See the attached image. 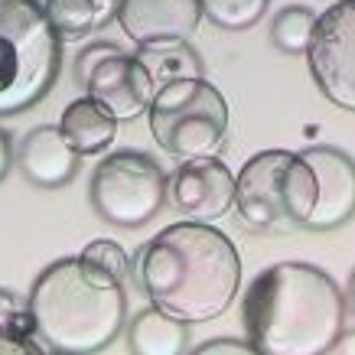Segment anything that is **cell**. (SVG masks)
Wrapping results in <instances>:
<instances>
[{
	"label": "cell",
	"instance_id": "obj_29",
	"mask_svg": "<svg viewBox=\"0 0 355 355\" xmlns=\"http://www.w3.org/2000/svg\"><path fill=\"white\" fill-rule=\"evenodd\" d=\"M53 355H65V352H53Z\"/></svg>",
	"mask_w": 355,
	"mask_h": 355
},
{
	"label": "cell",
	"instance_id": "obj_30",
	"mask_svg": "<svg viewBox=\"0 0 355 355\" xmlns=\"http://www.w3.org/2000/svg\"><path fill=\"white\" fill-rule=\"evenodd\" d=\"M40 3H43V0H40Z\"/></svg>",
	"mask_w": 355,
	"mask_h": 355
},
{
	"label": "cell",
	"instance_id": "obj_18",
	"mask_svg": "<svg viewBox=\"0 0 355 355\" xmlns=\"http://www.w3.org/2000/svg\"><path fill=\"white\" fill-rule=\"evenodd\" d=\"M316 13L310 7H284L270 23V40L280 53H306L316 30Z\"/></svg>",
	"mask_w": 355,
	"mask_h": 355
},
{
	"label": "cell",
	"instance_id": "obj_10",
	"mask_svg": "<svg viewBox=\"0 0 355 355\" xmlns=\"http://www.w3.org/2000/svg\"><path fill=\"white\" fill-rule=\"evenodd\" d=\"M88 98L101 101L118 121H134L144 111H150V101L157 95L147 69L140 65L137 55L111 53L95 65V72L85 82Z\"/></svg>",
	"mask_w": 355,
	"mask_h": 355
},
{
	"label": "cell",
	"instance_id": "obj_14",
	"mask_svg": "<svg viewBox=\"0 0 355 355\" xmlns=\"http://www.w3.org/2000/svg\"><path fill=\"white\" fill-rule=\"evenodd\" d=\"M59 130H62V137L69 140V147L78 157H98V153L108 150L114 144V137H118V118L101 101L85 95V98H76L62 111Z\"/></svg>",
	"mask_w": 355,
	"mask_h": 355
},
{
	"label": "cell",
	"instance_id": "obj_2",
	"mask_svg": "<svg viewBox=\"0 0 355 355\" xmlns=\"http://www.w3.org/2000/svg\"><path fill=\"white\" fill-rule=\"evenodd\" d=\"M345 297L326 270L284 261L245 293V333L261 355H329L345 329Z\"/></svg>",
	"mask_w": 355,
	"mask_h": 355
},
{
	"label": "cell",
	"instance_id": "obj_21",
	"mask_svg": "<svg viewBox=\"0 0 355 355\" xmlns=\"http://www.w3.org/2000/svg\"><path fill=\"white\" fill-rule=\"evenodd\" d=\"M82 258L92 261V264H98V268L105 270V274H111L114 280H128L130 274V261H128V251L118 245V241H92V245L82 251Z\"/></svg>",
	"mask_w": 355,
	"mask_h": 355
},
{
	"label": "cell",
	"instance_id": "obj_8",
	"mask_svg": "<svg viewBox=\"0 0 355 355\" xmlns=\"http://www.w3.org/2000/svg\"><path fill=\"white\" fill-rule=\"evenodd\" d=\"M306 59L316 88L336 108L355 111V0H339L316 20Z\"/></svg>",
	"mask_w": 355,
	"mask_h": 355
},
{
	"label": "cell",
	"instance_id": "obj_12",
	"mask_svg": "<svg viewBox=\"0 0 355 355\" xmlns=\"http://www.w3.org/2000/svg\"><path fill=\"white\" fill-rule=\"evenodd\" d=\"M118 23L137 46L189 40L202 20V0H118Z\"/></svg>",
	"mask_w": 355,
	"mask_h": 355
},
{
	"label": "cell",
	"instance_id": "obj_3",
	"mask_svg": "<svg viewBox=\"0 0 355 355\" xmlns=\"http://www.w3.org/2000/svg\"><path fill=\"white\" fill-rule=\"evenodd\" d=\"M33 333L53 352L95 355L124 329L128 297L124 284L78 258H62L36 277L30 293Z\"/></svg>",
	"mask_w": 355,
	"mask_h": 355
},
{
	"label": "cell",
	"instance_id": "obj_25",
	"mask_svg": "<svg viewBox=\"0 0 355 355\" xmlns=\"http://www.w3.org/2000/svg\"><path fill=\"white\" fill-rule=\"evenodd\" d=\"M10 163H13V147H10V137H7V130L0 128V183L7 180V173H10Z\"/></svg>",
	"mask_w": 355,
	"mask_h": 355
},
{
	"label": "cell",
	"instance_id": "obj_23",
	"mask_svg": "<svg viewBox=\"0 0 355 355\" xmlns=\"http://www.w3.org/2000/svg\"><path fill=\"white\" fill-rule=\"evenodd\" d=\"M189 355H261V352L245 339H212V343L193 349Z\"/></svg>",
	"mask_w": 355,
	"mask_h": 355
},
{
	"label": "cell",
	"instance_id": "obj_24",
	"mask_svg": "<svg viewBox=\"0 0 355 355\" xmlns=\"http://www.w3.org/2000/svg\"><path fill=\"white\" fill-rule=\"evenodd\" d=\"M0 355H46V352L33 336L13 333V336H0Z\"/></svg>",
	"mask_w": 355,
	"mask_h": 355
},
{
	"label": "cell",
	"instance_id": "obj_6",
	"mask_svg": "<svg viewBox=\"0 0 355 355\" xmlns=\"http://www.w3.org/2000/svg\"><path fill=\"white\" fill-rule=\"evenodd\" d=\"M150 130L176 160L216 157L228 137V105L205 78H183L153 95Z\"/></svg>",
	"mask_w": 355,
	"mask_h": 355
},
{
	"label": "cell",
	"instance_id": "obj_16",
	"mask_svg": "<svg viewBox=\"0 0 355 355\" xmlns=\"http://www.w3.org/2000/svg\"><path fill=\"white\" fill-rule=\"evenodd\" d=\"M140 65L147 69L153 88L160 92L163 85L183 82V78H202V59L186 40H173V43H150L140 46L137 53Z\"/></svg>",
	"mask_w": 355,
	"mask_h": 355
},
{
	"label": "cell",
	"instance_id": "obj_7",
	"mask_svg": "<svg viewBox=\"0 0 355 355\" xmlns=\"http://www.w3.org/2000/svg\"><path fill=\"white\" fill-rule=\"evenodd\" d=\"M166 173L140 150L108 153L92 173V205L108 225L140 228L160 212Z\"/></svg>",
	"mask_w": 355,
	"mask_h": 355
},
{
	"label": "cell",
	"instance_id": "obj_5",
	"mask_svg": "<svg viewBox=\"0 0 355 355\" xmlns=\"http://www.w3.org/2000/svg\"><path fill=\"white\" fill-rule=\"evenodd\" d=\"M316 196V173L303 153L264 150L251 157L235 176V212L261 235H287L293 228H306Z\"/></svg>",
	"mask_w": 355,
	"mask_h": 355
},
{
	"label": "cell",
	"instance_id": "obj_13",
	"mask_svg": "<svg viewBox=\"0 0 355 355\" xmlns=\"http://www.w3.org/2000/svg\"><path fill=\"white\" fill-rule=\"evenodd\" d=\"M78 160L82 157L69 147L62 130L49 128V124L33 128L17 150V166H20L23 180H30L40 189H59V186L72 183L78 173Z\"/></svg>",
	"mask_w": 355,
	"mask_h": 355
},
{
	"label": "cell",
	"instance_id": "obj_27",
	"mask_svg": "<svg viewBox=\"0 0 355 355\" xmlns=\"http://www.w3.org/2000/svg\"><path fill=\"white\" fill-rule=\"evenodd\" d=\"M336 349H339V355H355V329H352V333H343V336H339Z\"/></svg>",
	"mask_w": 355,
	"mask_h": 355
},
{
	"label": "cell",
	"instance_id": "obj_9",
	"mask_svg": "<svg viewBox=\"0 0 355 355\" xmlns=\"http://www.w3.org/2000/svg\"><path fill=\"white\" fill-rule=\"evenodd\" d=\"M166 199L189 222H216L235 205V176L216 157L183 160L166 176Z\"/></svg>",
	"mask_w": 355,
	"mask_h": 355
},
{
	"label": "cell",
	"instance_id": "obj_28",
	"mask_svg": "<svg viewBox=\"0 0 355 355\" xmlns=\"http://www.w3.org/2000/svg\"><path fill=\"white\" fill-rule=\"evenodd\" d=\"M345 306L355 313V270H352V277H349V293H345Z\"/></svg>",
	"mask_w": 355,
	"mask_h": 355
},
{
	"label": "cell",
	"instance_id": "obj_17",
	"mask_svg": "<svg viewBox=\"0 0 355 355\" xmlns=\"http://www.w3.org/2000/svg\"><path fill=\"white\" fill-rule=\"evenodd\" d=\"M43 10L53 30L59 33V40H82L98 26H105L92 0H43Z\"/></svg>",
	"mask_w": 355,
	"mask_h": 355
},
{
	"label": "cell",
	"instance_id": "obj_15",
	"mask_svg": "<svg viewBox=\"0 0 355 355\" xmlns=\"http://www.w3.org/2000/svg\"><path fill=\"white\" fill-rule=\"evenodd\" d=\"M186 323L150 306L140 310L128 326L130 355H183L186 352Z\"/></svg>",
	"mask_w": 355,
	"mask_h": 355
},
{
	"label": "cell",
	"instance_id": "obj_22",
	"mask_svg": "<svg viewBox=\"0 0 355 355\" xmlns=\"http://www.w3.org/2000/svg\"><path fill=\"white\" fill-rule=\"evenodd\" d=\"M111 53H118V46L114 43H95V46H88V49H82V55L76 59V82L82 88H85L88 76L95 72V65L101 62V59H108Z\"/></svg>",
	"mask_w": 355,
	"mask_h": 355
},
{
	"label": "cell",
	"instance_id": "obj_26",
	"mask_svg": "<svg viewBox=\"0 0 355 355\" xmlns=\"http://www.w3.org/2000/svg\"><path fill=\"white\" fill-rule=\"evenodd\" d=\"M98 7V13H101V23H108L114 13H118V0H92Z\"/></svg>",
	"mask_w": 355,
	"mask_h": 355
},
{
	"label": "cell",
	"instance_id": "obj_19",
	"mask_svg": "<svg viewBox=\"0 0 355 355\" xmlns=\"http://www.w3.org/2000/svg\"><path fill=\"white\" fill-rule=\"evenodd\" d=\"M270 0H202V17L218 30H248L268 13Z\"/></svg>",
	"mask_w": 355,
	"mask_h": 355
},
{
	"label": "cell",
	"instance_id": "obj_4",
	"mask_svg": "<svg viewBox=\"0 0 355 355\" xmlns=\"http://www.w3.org/2000/svg\"><path fill=\"white\" fill-rule=\"evenodd\" d=\"M62 65V40L40 0H0V118L49 95Z\"/></svg>",
	"mask_w": 355,
	"mask_h": 355
},
{
	"label": "cell",
	"instance_id": "obj_20",
	"mask_svg": "<svg viewBox=\"0 0 355 355\" xmlns=\"http://www.w3.org/2000/svg\"><path fill=\"white\" fill-rule=\"evenodd\" d=\"M36 336L33 333V313H30V300H23L20 293L0 287V336Z\"/></svg>",
	"mask_w": 355,
	"mask_h": 355
},
{
	"label": "cell",
	"instance_id": "obj_1",
	"mask_svg": "<svg viewBox=\"0 0 355 355\" xmlns=\"http://www.w3.org/2000/svg\"><path fill=\"white\" fill-rule=\"evenodd\" d=\"M134 274L157 310L180 323H209L232 306L241 258L232 238L205 222L166 225L134 258Z\"/></svg>",
	"mask_w": 355,
	"mask_h": 355
},
{
	"label": "cell",
	"instance_id": "obj_11",
	"mask_svg": "<svg viewBox=\"0 0 355 355\" xmlns=\"http://www.w3.org/2000/svg\"><path fill=\"white\" fill-rule=\"evenodd\" d=\"M303 160L316 173V209L306 218L310 232H333L355 216V160L336 147H310Z\"/></svg>",
	"mask_w": 355,
	"mask_h": 355
}]
</instances>
